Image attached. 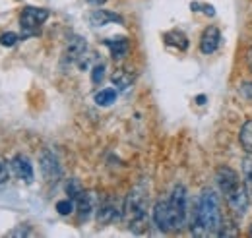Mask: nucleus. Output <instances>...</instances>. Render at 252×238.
<instances>
[{"mask_svg": "<svg viewBox=\"0 0 252 238\" xmlns=\"http://www.w3.org/2000/svg\"><path fill=\"white\" fill-rule=\"evenodd\" d=\"M245 188H247L249 196L252 198V167L247 169V175H245Z\"/></svg>", "mask_w": 252, "mask_h": 238, "instance_id": "nucleus-25", "label": "nucleus"}, {"mask_svg": "<svg viewBox=\"0 0 252 238\" xmlns=\"http://www.w3.org/2000/svg\"><path fill=\"white\" fill-rule=\"evenodd\" d=\"M163 41H165V45L175 47V49H179V51H187V49H189V37L181 30L167 31V33L163 35Z\"/></svg>", "mask_w": 252, "mask_h": 238, "instance_id": "nucleus-14", "label": "nucleus"}, {"mask_svg": "<svg viewBox=\"0 0 252 238\" xmlns=\"http://www.w3.org/2000/svg\"><path fill=\"white\" fill-rule=\"evenodd\" d=\"M39 165H41L43 177L49 180V182H55V180L61 178V175H63L61 163H59V159H57V155H55L53 151L45 149V151L41 153V157H39Z\"/></svg>", "mask_w": 252, "mask_h": 238, "instance_id": "nucleus-6", "label": "nucleus"}, {"mask_svg": "<svg viewBox=\"0 0 252 238\" xmlns=\"http://www.w3.org/2000/svg\"><path fill=\"white\" fill-rule=\"evenodd\" d=\"M74 202H76V208H78V213H80V219H88L92 215V211H94V198H92V194L82 192Z\"/></svg>", "mask_w": 252, "mask_h": 238, "instance_id": "nucleus-15", "label": "nucleus"}, {"mask_svg": "<svg viewBox=\"0 0 252 238\" xmlns=\"http://www.w3.org/2000/svg\"><path fill=\"white\" fill-rule=\"evenodd\" d=\"M18 41H20V37H18V33H14V31H6V33L0 35V45H2V47H14Z\"/></svg>", "mask_w": 252, "mask_h": 238, "instance_id": "nucleus-21", "label": "nucleus"}, {"mask_svg": "<svg viewBox=\"0 0 252 238\" xmlns=\"http://www.w3.org/2000/svg\"><path fill=\"white\" fill-rule=\"evenodd\" d=\"M194 235H216L221 229V211L218 194L212 188H206L198 202L194 211Z\"/></svg>", "mask_w": 252, "mask_h": 238, "instance_id": "nucleus-1", "label": "nucleus"}, {"mask_svg": "<svg viewBox=\"0 0 252 238\" xmlns=\"http://www.w3.org/2000/svg\"><path fill=\"white\" fill-rule=\"evenodd\" d=\"M90 2H94V4H103L105 0H90Z\"/></svg>", "mask_w": 252, "mask_h": 238, "instance_id": "nucleus-28", "label": "nucleus"}, {"mask_svg": "<svg viewBox=\"0 0 252 238\" xmlns=\"http://www.w3.org/2000/svg\"><path fill=\"white\" fill-rule=\"evenodd\" d=\"M123 217V211L117 208V204L115 202H107V204H103L99 211H97V221L101 223V225H111V223H115L117 219H121Z\"/></svg>", "mask_w": 252, "mask_h": 238, "instance_id": "nucleus-11", "label": "nucleus"}, {"mask_svg": "<svg viewBox=\"0 0 252 238\" xmlns=\"http://www.w3.org/2000/svg\"><path fill=\"white\" fill-rule=\"evenodd\" d=\"M196 101H198V105H204V101H206V97H204V95H200V97H198Z\"/></svg>", "mask_w": 252, "mask_h": 238, "instance_id": "nucleus-27", "label": "nucleus"}, {"mask_svg": "<svg viewBox=\"0 0 252 238\" xmlns=\"http://www.w3.org/2000/svg\"><path fill=\"white\" fill-rule=\"evenodd\" d=\"M74 208H76V204H74V200H72V198L57 202V211H59L61 215H70V213L74 211Z\"/></svg>", "mask_w": 252, "mask_h": 238, "instance_id": "nucleus-22", "label": "nucleus"}, {"mask_svg": "<svg viewBox=\"0 0 252 238\" xmlns=\"http://www.w3.org/2000/svg\"><path fill=\"white\" fill-rule=\"evenodd\" d=\"M82 192H84V188L80 186V182H78V180H70V182L66 184V194H68L72 200H76Z\"/></svg>", "mask_w": 252, "mask_h": 238, "instance_id": "nucleus-23", "label": "nucleus"}, {"mask_svg": "<svg viewBox=\"0 0 252 238\" xmlns=\"http://www.w3.org/2000/svg\"><path fill=\"white\" fill-rule=\"evenodd\" d=\"M10 178V169H8V163L4 159H0V184H6Z\"/></svg>", "mask_w": 252, "mask_h": 238, "instance_id": "nucleus-24", "label": "nucleus"}, {"mask_svg": "<svg viewBox=\"0 0 252 238\" xmlns=\"http://www.w3.org/2000/svg\"><path fill=\"white\" fill-rule=\"evenodd\" d=\"M192 12H202L206 16H216V8L212 4H204V2H192L190 4Z\"/></svg>", "mask_w": 252, "mask_h": 238, "instance_id": "nucleus-20", "label": "nucleus"}, {"mask_svg": "<svg viewBox=\"0 0 252 238\" xmlns=\"http://www.w3.org/2000/svg\"><path fill=\"white\" fill-rule=\"evenodd\" d=\"M10 167L14 171V175L18 178H22L26 184H32L35 175H33V165L32 161L26 155H14V159L10 161Z\"/></svg>", "mask_w": 252, "mask_h": 238, "instance_id": "nucleus-8", "label": "nucleus"}, {"mask_svg": "<svg viewBox=\"0 0 252 238\" xmlns=\"http://www.w3.org/2000/svg\"><path fill=\"white\" fill-rule=\"evenodd\" d=\"M90 22L94 28H103L109 24H125V18L111 12V10H94L90 14Z\"/></svg>", "mask_w": 252, "mask_h": 238, "instance_id": "nucleus-10", "label": "nucleus"}, {"mask_svg": "<svg viewBox=\"0 0 252 238\" xmlns=\"http://www.w3.org/2000/svg\"><path fill=\"white\" fill-rule=\"evenodd\" d=\"M154 223L159 231L171 233V223H169V213H167V200H161L154 208Z\"/></svg>", "mask_w": 252, "mask_h": 238, "instance_id": "nucleus-13", "label": "nucleus"}, {"mask_svg": "<svg viewBox=\"0 0 252 238\" xmlns=\"http://www.w3.org/2000/svg\"><path fill=\"white\" fill-rule=\"evenodd\" d=\"M115 101H117V91L111 89V88H105V89L95 93V103H97L99 107H109V105H113Z\"/></svg>", "mask_w": 252, "mask_h": 238, "instance_id": "nucleus-18", "label": "nucleus"}, {"mask_svg": "<svg viewBox=\"0 0 252 238\" xmlns=\"http://www.w3.org/2000/svg\"><path fill=\"white\" fill-rule=\"evenodd\" d=\"M113 84L117 86V88H121V89H128L130 86H132V82H134V74L132 72H128V70H117L115 74H113Z\"/></svg>", "mask_w": 252, "mask_h": 238, "instance_id": "nucleus-16", "label": "nucleus"}, {"mask_svg": "<svg viewBox=\"0 0 252 238\" xmlns=\"http://www.w3.org/2000/svg\"><path fill=\"white\" fill-rule=\"evenodd\" d=\"M239 142H241L243 149L252 155V120L243 124V128H241V132H239Z\"/></svg>", "mask_w": 252, "mask_h": 238, "instance_id": "nucleus-17", "label": "nucleus"}, {"mask_svg": "<svg viewBox=\"0 0 252 238\" xmlns=\"http://www.w3.org/2000/svg\"><path fill=\"white\" fill-rule=\"evenodd\" d=\"M86 51H88L86 39L80 37V35H70L68 41H66V47H64V55H63L64 62H68V64L78 62V60L86 55Z\"/></svg>", "mask_w": 252, "mask_h": 238, "instance_id": "nucleus-7", "label": "nucleus"}, {"mask_svg": "<svg viewBox=\"0 0 252 238\" xmlns=\"http://www.w3.org/2000/svg\"><path fill=\"white\" fill-rule=\"evenodd\" d=\"M167 213H169V223H171V231H179L185 227L187 223V215H189V196H187V188L183 184H177L167 200Z\"/></svg>", "mask_w": 252, "mask_h": 238, "instance_id": "nucleus-4", "label": "nucleus"}, {"mask_svg": "<svg viewBox=\"0 0 252 238\" xmlns=\"http://www.w3.org/2000/svg\"><path fill=\"white\" fill-rule=\"evenodd\" d=\"M103 80H105V64L97 62L92 68V82H94V86H99V84H103Z\"/></svg>", "mask_w": 252, "mask_h": 238, "instance_id": "nucleus-19", "label": "nucleus"}, {"mask_svg": "<svg viewBox=\"0 0 252 238\" xmlns=\"http://www.w3.org/2000/svg\"><path fill=\"white\" fill-rule=\"evenodd\" d=\"M241 93H243L245 97L252 99V84H243V86H241Z\"/></svg>", "mask_w": 252, "mask_h": 238, "instance_id": "nucleus-26", "label": "nucleus"}, {"mask_svg": "<svg viewBox=\"0 0 252 238\" xmlns=\"http://www.w3.org/2000/svg\"><path fill=\"white\" fill-rule=\"evenodd\" d=\"M103 45L111 51V57H113L115 60L125 59L126 55H128V51H130V43H128V39H125V37L105 39V41H103Z\"/></svg>", "mask_w": 252, "mask_h": 238, "instance_id": "nucleus-12", "label": "nucleus"}, {"mask_svg": "<svg viewBox=\"0 0 252 238\" xmlns=\"http://www.w3.org/2000/svg\"><path fill=\"white\" fill-rule=\"evenodd\" d=\"M216 180L229 208L237 215H245L249 208V192L245 188V182L237 175V171H233L231 167H220Z\"/></svg>", "mask_w": 252, "mask_h": 238, "instance_id": "nucleus-2", "label": "nucleus"}, {"mask_svg": "<svg viewBox=\"0 0 252 238\" xmlns=\"http://www.w3.org/2000/svg\"><path fill=\"white\" fill-rule=\"evenodd\" d=\"M123 219L126 227L136 235L148 229V192L142 186L134 188L128 194L123 208Z\"/></svg>", "mask_w": 252, "mask_h": 238, "instance_id": "nucleus-3", "label": "nucleus"}, {"mask_svg": "<svg viewBox=\"0 0 252 238\" xmlns=\"http://www.w3.org/2000/svg\"><path fill=\"white\" fill-rule=\"evenodd\" d=\"M47 18H49V10H45V8H35V6H26V8L22 10V16H20L22 39L39 35L41 26L47 22Z\"/></svg>", "mask_w": 252, "mask_h": 238, "instance_id": "nucleus-5", "label": "nucleus"}, {"mask_svg": "<svg viewBox=\"0 0 252 238\" xmlns=\"http://www.w3.org/2000/svg\"><path fill=\"white\" fill-rule=\"evenodd\" d=\"M221 45V31L216 26L206 28L202 37H200V51L204 55H214Z\"/></svg>", "mask_w": 252, "mask_h": 238, "instance_id": "nucleus-9", "label": "nucleus"}]
</instances>
